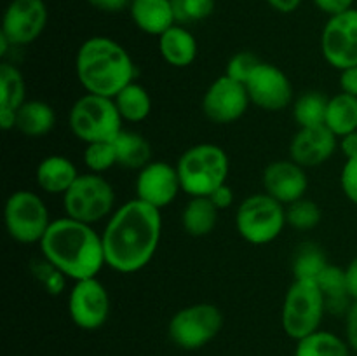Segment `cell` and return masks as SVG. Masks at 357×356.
<instances>
[{"instance_id": "obj_1", "label": "cell", "mask_w": 357, "mask_h": 356, "mask_svg": "<svg viewBox=\"0 0 357 356\" xmlns=\"http://www.w3.org/2000/svg\"><path fill=\"white\" fill-rule=\"evenodd\" d=\"M162 234L160 209L138 198L114 209L107 220L103 241L107 265L121 274H132L150 264Z\"/></svg>"}, {"instance_id": "obj_2", "label": "cell", "mask_w": 357, "mask_h": 356, "mask_svg": "<svg viewBox=\"0 0 357 356\" xmlns=\"http://www.w3.org/2000/svg\"><path fill=\"white\" fill-rule=\"evenodd\" d=\"M38 244L44 260L73 281L98 278L107 265L101 234L70 216L52 220Z\"/></svg>"}, {"instance_id": "obj_3", "label": "cell", "mask_w": 357, "mask_h": 356, "mask_svg": "<svg viewBox=\"0 0 357 356\" xmlns=\"http://www.w3.org/2000/svg\"><path fill=\"white\" fill-rule=\"evenodd\" d=\"M75 73L86 93L115 98L135 82L136 65L124 45L110 37L96 35L80 44Z\"/></svg>"}, {"instance_id": "obj_4", "label": "cell", "mask_w": 357, "mask_h": 356, "mask_svg": "<svg viewBox=\"0 0 357 356\" xmlns=\"http://www.w3.org/2000/svg\"><path fill=\"white\" fill-rule=\"evenodd\" d=\"M181 191L190 198H208L227 184L230 163L225 150L215 143H197L180 156L176 163Z\"/></svg>"}, {"instance_id": "obj_5", "label": "cell", "mask_w": 357, "mask_h": 356, "mask_svg": "<svg viewBox=\"0 0 357 356\" xmlns=\"http://www.w3.org/2000/svg\"><path fill=\"white\" fill-rule=\"evenodd\" d=\"M124 119L119 114L114 98L86 93L72 105L68 126L73 136L80 142L98 143L114 142L122 131Z\"/></svg>"}, {"instance_id": "obj_6", "label": "cell", "mask_w": 357, "mask_h": 356, "mask_svg": "<svg viewBox=\"0 0 357 356\" xmlns=\"http://www.w3.org/2000/svg\"><path fill=\"white\" fill-rule=\"evenodd\" d=\"M326 313V300L316 281L293 279L284 295L281 309V325L293 341L307 337L321 328Z\"/></svg>"}, {"instance_id": "obj_7", "label": "cell", "mask_w": 357, "mask_h": 356, "mask_svg": "<svg viewBox=\"0 0 357 356\" xmlns=\"http://www.w3.org/2000/svg\"><path fill=\"white\" fill-rule=\"evenodd\" d=\"M223 313L209 302L181 307L167 323V337L183 351H197L211 344L223 328Z\"/></svg>"}, {"instance_id": "obj_8", "label": "cell", "mask_w": 357, "mask_h": 356, "mask_svg": "<svg viewBox=\"0 0 357 356\" xmlns=\"http://www.w3.org/2000/svg\"><path fill=\"white\" fill-rule=\"evenodd\" d=\"M286 222V208L282 202L267 192L248 195L236 212V229L250 244H268L281 236Z\"/></svg>"}, {"instance_id": "obj_9", "label": "cell", "mask_w": 357, "mask_h": 356, "mask_svg": "<svg viewBox=\"0 0 357 356\" xmlns=\"http://www.w3.org/2000/svg\"><path fill=\"white\" fill-rule=\"evenodd\" d=\"M114 185L98 173H80L75 184L63 194L66 216L84 223L100 222L114 213Z\"/></svg>"}, {"instance_id": "obj_10", "label": "cell", "mask_w": 357, "mask_h": 356, "mask_svg": "<svg viewBox=\"0 0 357 356\" xmlns=\"http://www.w3.org/2000/svg\"><path fill=\"white\" fill-rule=\"evenodd\" d=\"M3 222L10 239L21 244L40 243L52 223L44 199L33 191L13 192L3 206Z\"/></svg>"}, {"instance_id": "obj_11", "label": "cell", "mask_w": 357, "mask_h": 356, "mask_svg": "<svg viewBox=\"0 0 357 356\" xmlns=\"http://www.w3.org/2000/svg\"><path fill=\"white\" fill-rule=\"evenodd\" d=\"M110 293L98 278L73 283L68 295L70 320L80 330H100L110 318Z\"/></svg>"}, {"instance_id": "obj_12", "label": "cell", "mask_w": 357, "mask_h": 356, "mask_svg": "<svg viewBox=\"0 0 357 356\" xmlns=\"http://www.w3.org/2000/svg\"><path fill=\"white\" fill-rule=\"evenodd\" d=\"M321 52L337 70L357 65V9L330 16L321 34Z\"/></svg>"}, {"instance_id": "obj_13", "label": "cell", "mask_w": 357, "mask_h": 356, "mask_svg": "<svg viewBox=\"0 0 357 356\" xmlns=\"http://www.w3.org/2000/svg\"><path fill=\"white\" fill-rule=\"evenodd\" d=\"M47 17L44 0H10L3 10L0 34L13 47L30 45L44 34Z\"/></svg>"}, {"instance_id": "obj_14", "label": "cell", "mask_w": 357, "mask_h": 356, "mask_svg": "<svg viewBox=\"0 0 357 356\" xmlns=\"http://www.w3.org/2000/svg\"><path fill=\"white\" fill-rule=\"evenodd\" d=\"M250 105L246 86L225 73L213 80L202 96V112L215 124H232L239 121Z\"/></svg>"}, {"instance_id": "obj_15", "label": "cell", "mask_w": 357, "mask_h": 356, "mask_svg": "<svg viewBox=\"0 0 357 356\" xmlns=\"http://www.w3.org/2000/svg\"><path fill=\"white\" fill-rule=\"evenodd\" d=\"M251 105L265 112H281L293 103V84L279 66L261 61L244 84Z\"/></svg>"}, {"instance_id": "obj_16", "label": "cell", "mask_w": 357, "mask_h": 356, "mask_svg": "<svg viewBox=\"0 0 357 356\" xmlns=\"http://www.w3.org/2000/svg\"><path fill=\"white\" fill-rule=\"evenodd\" d=\"M136 198L153 208L160 209L169 206L181 192L180 177L176 166L164 163V161H152L145 168L138 171L136 178Z\"/></svg>"}, {"instance_id": "obj_17", "label": "cell", "mask_w": 357, "mask_h": 356, "mask_svg": "<svg viewBox=\"0 0 357 356\" xmlns=\"http://www.w3.org/2000/svg\"><path fill=\"white\" fill-rule=\"evenodd\" d=\"M261 184L268 195L278 199L282 205H291L305 198V192L309 188V177H307L305 168L296 164L295 161H274L264 170Z\"/></svg>"}, {"instance_id": "obj_18", "label": "cell", "mask_w": 357, "mask_h": 356, "mask_svg": "<svg viewBox=\"0 0 357 356\" xmlns=\"http://www.w3.org/2000/svg\"><path fill=\"white\" fill-rule=\"evenodd\" d=\"M338 149V138L326 128H300L289 145V159L305 170L326 163Z\"/></svg>"}, {"instance_id": "obj_19", "label": "cell", "mask_w": 357, "mask_h": 356, "mask_svg": "<svg viewBox=\"0 0 357 356\" xmlns=\"http://www.w3.org/2000/svg\"><path fill=\"white\" fill-rule=\"evenodd\" d=\"M129 14L138 30L155 37L176 24L173 0H132Z\"/></svg>"}, {"instance_id": "obj_20", "label": "cell", "mask_w": 357, "mask_h": 356, "mask_svg": "<svg viewBox=\"0 0 357 356\" xmlns=\"http://www.w3.org/2000/svg\"><path fill=\"white\" fill-rule=\"evenodd\" d=\"M80 177L75 163L65 156H47L35 170L37 185L47 194H65Z\"/></svg>"}, {"instance_id": "obj_21", "label": "cell", "mask_w": 357, "mask_h": 356, "mask_svg": "<svg viewBox=\"0 0 357 356\" xmlns=\"http://www.w3.org/2000/svg\"><path fill=\"white\" fill-rule=\"evenodd\" d=\"M197 40L194 34L181 24H173L159 37V52L164 61L176 68L190 66L197 58Z\"/></svg>"}, {"instance_id": "obj_22", "label": "cell", "mask_w": 357, "mask_h": 356, "mask_svg": "<svg viewBox=\"0 0 357 356\" xmlns=\"http://www.w3.org/2000/svg\"><path fill=\"white\" fill-rule=\"evenodd\" d=\"M54 126V108L42 100H26L16 112V129L28 138H42Z\"/></svg>"}, {"instance_id": "obj_23", "label": "cell", "mask_w": 357, "mask_h": 356, "mask_svg": "<svg viewBox=\"0 0 357 356\" xmlns=\"http://www.w3.org/2000/svg\"><path fill=\"white\" fill-rule=\"evenodd\" d=\"M112 143H114L115 156H117V164L126 170L139 171L153 161L152 147H150L149 140L139 133L122 129Z\"/></svg>"}, {"instance_id": "obj_24", "label": "cell", "mask_w": 357, "mask_h": 356, "mask_svg": "<svg viewBox=\"0 0 357 356\" xmlns=\"http://www.w3.org/2000/svg\"><path fill=\"white\" fill-rule=\"evenodd\" d=\"M317 286L323 292L326 300V311L335 314H347L349 307L354 300L349 295L347 278H345V269L338 265L328 264L319 278L316 279Z\"/></svg>"}, {"instance_id": "obj_25", "label": "cell", "mask_w": 357, "mask_h": 356, "mask_svg": "<svg viewBox=\"0 0 357 356\" xmlns=\"http://www.w3.org/2000/svg\"><path fill=\"white\" fill-rule=\"evenodd\" d=\"M220 209L209 198H190L181 212V225L192 237H204L216 227Z\"/></svg>"}, {"instance_id": "obj_26", "label": "cell", "mask_w": 357, "mask_h": 356, "mask_svg": "<svg viewBox=\"0 0 357 356\" xmlns=\"http://www.w3.org/2000/svg\"><path fill=\"white\" fill-rule=\"evenodd\" d=\"M324 126L337 138L357 131V98L347 93H338L330 98Z\"/></svg>"}, {"instance_id": "obj_27", "label": "cell", "mask_w": 357, "mask_h": 356, "mask_svg": "<svg viewBox=\"0 0 357 356\" xmlns=\"http://www.w3.org/2000/svg\"><path fill=\"white\" fill-rule=\"evenodd\" d=\"M351 351L345 337L319 328L314 334L296 341L293 356H351Z\"/></svg>"}, {"instance_id": "obj_28", "label": "cell", "mask_w": 357, "mask_h": 356, "mask_svg": "<svg viewBox=\"0 0 357 356\" xmlns=\"http://www.w3.org/2000/svg\"><path fill=\"white\" fill-rule=\"evenodd\" d=\"M26 101V82L23 73L13 63L0 65V112L16 114Z\"/></svg>"}, {"instance_id": "obj_29", "label": "cell", "mask_w": 357, "mask_h": 356, "mask_svg": "<svg viewBox=\"0 0 357 356\" xmlns=\"http://www.w3.org/2000/svg\"><path fill=\"white\" fill-rule=\"evenodd\" d=\"M119 108V114L128 122H142L152 112V96L149 91L138 82H131L126 86L117 96L114 98Z\"/></svg>"}, {"instance_id": "obj_30", "label": "cell", "mask_w": 357, "mask_h": 356, "mask_svg": "<svg viewBox=\"0 0 357 356\" xmlns=\"http://www.w3.org/2000/svg\"><path fill=\"white\" fill-rule=\"evenodd\" d=\"M330 98L319 91H309L298 96L293 103V117L300 128H317L324 126Z\"/></svg>"}, {"instance_id": "obj_31", "label": "cell", "mask_w": 357, "mask_h": 356, "mask_svg": "<svg viewBox=\"0 0 357 356\" xmlns=\"http://www.w3.org/2000/svg\"><path fill=\"white\" fill-rule=\"evenodd\" d=\"M328 265L326 255L316 244H303L293 260V276L295 279H309L316 281L321 272Z\"/></svg>"}, {"instance_id": "obj_32", "label": "cell", "mask_w": 357, "mask_h": 356, "mask_svg": "<svg viewBox=\"0 0 357 356\" xmlns=\"http://www.w3.org/2000/svg\"><path fill=\"white\" fill-rule=\"evenodd\" d=\"M321 218H323V213H321L319 205L309 198L298 199L286 208V222L298 230L314 229L319 225Z\"/></svg>"}, {"instance_id": "obj_33", "label": "cell", "mask_w": 357, "mask_h": 356, "mask_svg": "<svg viewBox=\"0 0 357 356\" xmlns=\"http://www.w3.org/2000/svg\"><path fill=\"white\" fill-rule=\"evenodd\" d=\"M82 159L89 173L103 175L105 171L117 166V156H115V149L112 142L87 143Z\"/></svg>"}, {"instance_id": "obj_34", "label": "cell", "mask_w": 357, "mask_h": 356, "mask_svg": "<svg viewBox=\"0 0 357 356\" xmlns=\"http://www.w3.org/2000/svg\"><path fill=\"white\" fill-rule=\"evenodd\" d=\"M176 23H190L209 17L215 10V0H173Z\"/></svg>"}, {"instance_id": "obj_35", "label": "cell", "mask_w": 357, "mask_h": 356, "mask_svg": "<svg viewBox=\"0 0 357 356\" xmlns=\"http://www.w3.org/2000/svg\"><path fill=\"white\" fill-rule=\"evenodd\" d=\"M260 63L261 61L258 59V56H255L253 52L241 51L229 59L225 75H229L230 79L237 80V82L246 84L248 79L251 77V73L257 70V66L260 65Z\"/></svg>"}, {"instance_id": "obj_36", "label": "cell", "mask_w": 357, "mask_h": 356, "mask_svg": "<svg viewBox=\"0 0 357 356\" xmlns=\"http://www.w3.org/2000/svg\"><path fill=\"white\" fill-rule=\"evenodd\" d=\"M340 185L345 198L357 206V157L345 161L340 173Z\"/></svg>"}, {"instance_id": "obj_37", "label": "cell", "mask_w": 357, "mask_h": 356, "mask_svg": "<svg viewBox=\"0 0 357 356\" xmlns=\"http://www.w3.org/2000/svg\"><path fill=\"white\" fill-rule=\"evenodd\" d=\"M345 341L349 348L357 353V302H352L345 314Z\"/></svg>"}, {"instance_id": "obj_38", "label": "cell", "mask_w": 357, "mask_h": 356, "mask_svg": "<svg viewBox=\"0 0 357 356\" xmlns=\"http://www.w3.org/2000/svg\"><path fill=\"white\" fill-rule=\"evenodd\" d=\"M314 6L319 10H323L328 16H335V14L345 13V10L354 7L356 0H312Z\"/></svg>"}, {"instance_id": "obj_39", "label": "cell", "mask_w": 357, "mask_h": 356, "mask_svg": "<svg viewBox=\"0 0 357 356\" xmlns=\"http://www.w3.org/2000/svg\"><path fill=\"white\" fill-rule=\"evenodd\" d=\"M209 199L213 201V205L216 206L218 209H229L230 206L234 205V191L230 185L223 184L216 188L215 192H211V195H208Z\"/></svg>"}, {"instance_id": "obj_40", "label": "cell", "mask_w": 357, "mask_h": 356, "mask_svg": "<svg viewBox=\"0 0 357 356\" xmlns=\"http://www.w3.org/2000/svg\"><path fill=\"white\" fill-rule=\"evenodd\" d=\"M87 2L94 9L103 10V13H121V10L129 9L132 0H87Z\"/></svg>"}, {"instance_id": "obj_41", "label": "cell", "mask_w": 357, "mask_h": 356, "mask_svg": "<svg viewBox=\"0 0 357 356\" xmlns=\"http://www.w3.org/2000/svg\"><path fill=\"white\" fill-rule=\"evenodd\" d=\"M340 87L342 93L352 94L357 98V65L345 68L340 72Z\"/></svg>"}, {"instance_id": "obj_42", "label": "cell", "mask_w": 357, "mask_h": 356, "mask_svg": "<svg viewBox=\"0 0 357 356\" xmlns=\"http://www.w3.org/2000/svg\"><path fill=\"white\" fill-rule=\"evenodd\" d=\"M338 147H340L342 154L345 156V159H352V157H357V131L349 133V135L338 138Z\"/></svg>"}, {"instance_id": "obj_43", "label": "cell", "mask_w": 357, "mask_h": 356, "mask_svg": "<svg viewBox=\"0 0 357 356\" xmlns=\"http://www.w3.org/2000/svg\"><path fill=\"white\" fill-rule=\"evenodd\" d=\"M345 278H347L349 295L354 302H357V257L352 258L351 264L345 267Z\"/></svg>"}, {"instance_id": "obj_44", "label": "cell", "mask_w": 357, "mask_h": 356, "mask_svg": "<svg viewBox=\"0 0 357 356\" xmlns=\"http://www.w3.org/2000/svg\"><path fill=\"white\" fill-rule=\"evenodd\" d=\"M267 3L272 7V9L278 10V13L289 14V13H295V10L298 9L302 0H267Z\"/></svg>"}]
</instances>
